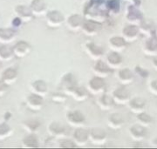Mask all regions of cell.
<instances>
[{"label": "cell", "mask_w": 157, "mask_h": 149, "mask_svg": "<svg viewBox=\"0 0 157 149\" xmlns=\"http://www.w3.org/2000/svg\"><path fill=\"white\" fill-rule=\"evenodd\" d=\"M129 133L135 141H140L146 137L147 128L140 124H135L129 128Z\"/></svg>", "instance_id": "cell-6"}, {"label": "cell", "mask_w": 157, "mask_h": 149, "mask_svg": "<svg viewBox=\"0 0 157 149\" xmlns=\"http://www.w3.org/2000/svg\"><path fill=\"white\" fill-rule=\"evenodd\" d=\"M71 94H73V98L77 100H83L86 98L87 96V92L86 90L83 87H79V86H74L72 90L69 91Z\"/></svg>", "instance_id": "cell-25"}, {"label": "cell", "mask_w": 157, "mask_h": 149, "mask_svg": "<svg viewBox=\"0 0 157 149\" xmlns=\"http://www.w3.org/2000/svg\"><path fill=\"white\" fill-rule=\"evenodd\" d=\"M107 8L109 11H113V13L119 12L120 8H121L120 0H109L107 3Z\"/></svg>", "instance_id": "cell-35"}, {"label": "cell", "mask_w": 157, "mask_h": 149, "mask_svg": "<svg viewBox=\"0 0 157 149\" xmlns=\"http://www.w3.org/2000/svg\"><path fill=\"white\" fill-rule=\"evenodd\" d=\"M48 130L52 137H61L64 134H66V127L59 122L51 123Z\"/></svg>", "instance_id": "cell-18"}, {"label": "cell", "mask_w": 157, "mask_h": 149, "mask_svg": "<svg viewBox=\"0 0 157 149\" xmlns=\"http://www.w3.org/2000/svg\"><path fill=\"white\" fill-rule=\"evenodd\" d=\"M23 144L29 148H36L39 147V140L35 134H29L25 137L23 140Z\"/></svg>", "instance_id": "cell-26"}, {"label": "cell", "mask_w": 157, "mask_h": 149, "mask_svg": "<svg viewBox=\"0 0 157 149\" xmlns=\"http://www.w3.org/2000/svg\"><path fill=\"white\" fill-rule=\"evenodd\" d=\"M128 105L131 112L137 115L141 112H144L146 106V100L140 97H135L133 99H130Z\"/></svg>", "instance_id": "cell-3"}, {"label": "cell", "mask_w": 157, "mask_h": 149, "mask_svg": "<svg viewBox=\"0 0 157 149\" xmlns=\"http://www.w3.org/2000/svg\"><path fill=\"white\" fill-rule=\"evenodd\" d=\"M82 28L85 32L88 34H94L97 33L101 28H102V24L95 20H84V22L82 24Z\"/></svg>", "instance_id": "cell-10"}, {"label": "cell", "mask_w": 157, "mask_h": 149, "mask_svg": "<svg viewBox=\"0 0 157 149\" xmlns=\"http://www.w3.org/2000/svg\"><path fill=\"white\" fill-rule=\"evenodd\" d=\"M140 35V30L137 25L130 24L122 29V37L127 42H135Z\"/></svg>", "instance_id": "cell-2"}, {"label": "cell", "mask_w": 157, "mask_h": 149, "mask_svg": "<svg viewBox=\"0 0 157 149\" xmlns=\"http://www.w3.org/2000/svg\"><path fill=\"white\" fill-rule=\"evenodd\" d=\"M8 87L7 84L4 80H0V93H4Z\"/></svg>", "instance_id": "cell-41"}, {"label": "cell", "mask_w": 157, "mask_h": 149, "mask_svg": "<svg viewBox=\"0 0 157 149\" xmlns=\"http://www.w3.org/2000/svg\"><path fill=\"white\" fill-rule=\"evenodd\" d=\"M27 103L28 105L33 110H39V108L42 107L44 104L43 97L37 94H31L27 98Z\"/></svg>", "instance_id": "cell-15"}, {"label": "cell", "mask_w": 157, "mask_h": 149, "mask_svg": "<svg viewBox=\"0 0 157 149\" xmlns=\"http://www.w3.org/2000/svg\"><path fill=\"white\" fill-rule=\"evenodd\" d=\"M48 25L52 27H58L64 21V16L61 12L58 11H49L46 15Z\"/></svg>", "instance_id": "cell-7"}, {"label": "cell", "mask_w": 157, "mask_h": 149, "mask_svg": "<svg viewBox=\"0 0 157 149\" xmlns=\"http://www.w3.org/2000/svg\"><path fill=\"white\" fill-rule=\"evenodd\" d=\"M16 11L18 14V16L24 17V18H32L33 17V11L31 10V8H29L25 6H18L16 8Z\"/></svg>", "instance_id": "cell-30"}, {"label": "cell", "mask_w": 157, "mask_h": 149, "mask_svg": "<svg viewBox=\"0 0 157 149\" xmlns=\"http://www.w3.org/2000/svg\"><path fill=\"white\" fill-rule=\"evenodd\" d=\"M13 53V49L8 46V45H1L0 46V57L3 59H10L12 57Z\"/></svg>", "instance_id": "cell-33"}, {"label": "cell", "mask_w": 157, "mask_h": 149, "mask_svg": "<svg viewBox=\"0 0 157 149\" xmlns=\"http://www.w3.org/2000/svg\"><path fill=\"white\" fill-rule=\"evenodd\" d=\"M86 48L91 56L93 57H100L104 53V49L100 46L99 44H96L94 43H89L86 44Z\"/></svg>", "instance_id": "cell-27"}, {"label": "cell", "mask_w": 157, "mask_h": 149, "mask_svg": "<svg viewBox=\"0 0 157 149\" xmlns=\"http://www.w3.org/2000/svg\"><path fill=\"white\" fill-rule=\"evenodd\" d=\"M154 34H155V35L157 37V25L155 27V32H154Z\"/></svg>", "instance_id": "cell-46"}, {"label": "cell", "mask_w": 157, "mask_h": 149, "mask_svg": "<svg viewBox=\"0 0 157 149\" xmlns=\"http://www.w3.org/2000/svg\"><path fill=\"white\" fill-rule=\"evenodd\" d=\"M91 1H92V3L94 4V5H101V4L103 3L104 0H91Z\"/></svg>", "instance_id": "cell-44"}, {"label": "cell", "mask_w": 157, "mask_h": 149, "mask_svg": "<svg viewBox=\"0 0 157 149\" xmlns=\"http://www.w3.org/2000/svg\"><path fill=\"white\" fill-rule=\"evenodd\" d=\"M73 139L76 144L84 145L89 139V131L84 128H77L73 132Z\"/></svg>", "instance_id": "cell-12"}, {"label": "cell", "mask_w": 157, "mask_h": 149, "mask_svg": "<svg viewBox=\"0 0 157 149\" xmlns=\"http://www.w3.org/2000/svg\"><path fill=\"white\" fill-rule=\"evenodd\" d=\"M60 148H75L77 147V144L74 141L71 140V139H64L59 141V144Z\"/></svg>", "instance_id": "cell-36"}, {"label": "cell", "mask_w": 157, "mask_h": 149, "mask_svg": "<svg viewBox=\"0 0 157 149\" xmlns=\"http://www.w3.org/2000/svg\"><path fill=\"white\" fill-rule=\"evenodd\" d=\"M138 27L140 30V33H143V34L150 36L152 34H154L155 26L151 19H147L143 17V19L138 25Z\"/></svg>", "instance_id": "cell-14"}, {"label": "cell", "mask_w": 157, "mask_h": 149, "mask_svg": "<svg viewBox=\"0 0 157 149\" xmlns=\"http://www.w3.org/2000/svg\"><path fill=\"white\" fill-rule=\"evenodd\" d=\"M34 94H37L40 96H44L47 94V85L44 80H36L32 85Z\"/></svg>", "instance_id": "cell-21"}, {"label": "cell", "mask_w": 157, "mask_h": 149, "mask_svg": "<svg viewBox=\"0 0 157 149\" xmlns=\"http://www.w3.org/2000/svg\"><path fill=\"white\" fill-rule=\"evenodd\" d=\"M13 25H15V26H17V25H19L20 24H21V18L20 17H16L14 20H13Z\"/></svg>", "instance_id": "cell-43"}, {"label": "cell", "mask_w": 157, "mask_h": 149, "mask_svg": "<svg viewBox=\"0 0 157 149\" xmlns=\"http://www.w3.org/2000/svg\"><path fill=\"white\" fill-rule=\"evenodd\" d=\"M144 52L147 54L155 55L157 52V37L155 34L148 36L144 43Z\"/></svg>", "instance_id": "cell-8"}, {"label": "cell", "mask_w": 157, "mask_h": 149, "mask_svg": "<svg viewBox=\"0 0 157 149\" xmlns=\"http://www.w3.org/2000/svg\"><path fill=\"white\" fill-rule=\"evenodd\" d=\"M153 144H154L155 147H157V137L156 138H155V139L153 140Z\"/></svg>", "instance_id": "cell-45"}, {"label": "cell", "mask_w": 157, "mask_h": 149, "mask_svg": "<svg viewBox=\"0 0 157 149\" xmlns=\"http://www.w3.org/2000/svg\"><path fill=\"white\" fill-rule=\"evenodd\" d=\"M46 8V5L44 0H33L32 2V6H31V10L33 13H41L45 11Z\"/></svg>", "instance_id": "cell-28"}, {"label": "cell", "mask_w": 157, "mask_h": 149, "mask_svg": "<svg viewBox=\"0 0 157 149\" xmlns=\"http://www.w3.org/2000/svg\"><path fill=\"white\" fill-rule=\"evenodd\" d=\"M127 41L124 39L123 37H113L109 39V44L113 47V49L116 51L123 50L127 45Z\"/></svg>", "instance_id": "cell-22"}, {"label": "cell", "mask_w": 157, "mask_h": 149, "mask_svg": "<svg viewBox=\"0 0 157 149\" xmlns=\"http://www.w3.org/2000/svg\"><path fill=\"white\" fill-rule=\"evenodd\" d=\"M25 124V127L30 129L31 131H35L41 125L40 122L37 120H27Z\"/></svg>", "instance_id": "cell-37"}, {"label": "cell", "mask_w": 157, "mask_h": 149, "mask_svg": "<svg viewBox=\"0 0 157 149\" xmlns=\"http://www.w3.org/2000/svg\"><path fill=\"white\" fill-rule=\"evenodd\" d=\"M12 49H13L14 54H16L17 57L23 58L28 55L29 52H31V46L25 41H19L15 44V46Z\"/></svg>", "instance_id": "cell-11"}, {"label": "cell", "mask_w": 157, "mask_h": 149, "mask_svg": "<svg viewBox=\"0 0 157 149\" xmlns=\"http://www.w3.org/2000/svg\"><path fill=\"white\" fill-rule=\"evenodd\" d=\"M113 99L115 105H126L131 99V94L129 91L125 87V86H120L114 90L113 93Z\"/></svg>", "instance_id": "cell-1"}, {"label": "cell", "mask_w": 157, "mask_h": 149, "mask_svg": "<svg viewBox=\"0 0 157 149\" xmlns=\"http://www.w3.org/2000/svg\"><path fill=\"white\" fill-rule=\"evenodd\" d=\"M63 85L66 86V88L67 89L68 91H70L74 86H76V80L72 74H67L63 78Z\"/></svg>", "instance_id": "cell-32"}, {"label": "cell", "mask_w": 157, "mask_h": 149, "mask_svg": "<svg viewBox=\"0 0 157 149\" xmlns=\"http://www.w3.org/2000/svg\"><path fill=\"white\" fill-rule=\"evenodd\" d=\"M15 35V32L11 28H0V38L3 39H11Z\"/></svg>", "instance_id": "cell-34"}, {"label": "cell", "mask_w": 157, "mask_h": 149, "mask_svg": "<svg viewBox=\"0 0 157 149\" xmlns=\"http://www.w3.org/2000/svg\"><path fill=\"white\" fill-rule=\"evenodd\" d=\"M135 72L140 76V78H146L148 77V72L145 70V69H143V68H141L140 66H135Z\"/></svg>", "instance_id": "cell-38"}, {"label": "cell", "mask_w": 157, "mask_h": 149, "mask_svg": "<svg viewBox=\"0 0 157 149\" xmlns=\"http://www.w3.org/2000/svg\"><path fill=\"white\" fill-rule=\"evenodd\" d=\"M148 88L149 92L152 94H154L155 96H157V79H154L149 83L148 85Z\"/></svg>", "instance_id": "cell-39"}, {"label": "cell", "mask_w": 157, "mask_h": 149, "mask_svg": "<svg viewBox=\"0 0 157 149\" xmlns=\"http://www.w3.org/2000/svg\"><path fill=\"white\" fill-rule=\"evenodd\" d=\"M9 132H10V127L6 123L0 124V136H4Z\"/></svg>", "instance_id": "cell-40"}, {"label": "cell", "mask_w": 157, "mask_h": 149, "mask_svg": "<svg viewBox=\"0 0 157 149\" xmlns=\"http://www.w3.org/2000/svg\"><path fill=\"white\" fill-rule=\"evenodd\" d=\"M118 78H119L120 82L123 86H127L134 81L135 76H134L133 72L129 68H123V69H121L118 72Z\"/></svg>", "instance_id": "cell-9"}, {"label": "cell", "mask_w": 157, "mask_h": 149, "mask_svg": "<svg viewBox=\"0 0 157 149\" xmlns=\"http://www.w3.org/2000/svg\"><path fill=\"white\" fill-rule=\"evenodd\" d=\"M84 22L82 17L79 15H73L68 18L67 25L71 29L77 30L78 28L82 27V24Z\"/></svg>", "instance_id": "cell-24"}, {"label": "cell", "mask_w": 157, "mask_h": 149, "mask_svg": "<svg viewBox=\"0 0 157 149\" xmlns=\"http://www.w3.org/2000/svg\"><path fill=\"white\" fill-rule=\"evenodd\" d=\"M67 117L68 121L73 123V124H81L85 120V117L83 113L78 110L68 112Z\"/></svg>", "instance_id": "cell-20"}, {"label": "cell", "mask_w": 157, "mask_h": 149, "mask_svg": "<svg viewBox=\"0 0 157 149\" xmlns=\"http://www.w3.org/2000/svg\"><path fill=\"white\" fill-rule=\"evenodd\" d=\"M88 86H89L91 92L100 93L101 90L105 87V80L103 79V78L100 77V76H94L91 78L89 84H88Z\"/></svg>", "instance_id": "cell-16"}, {"label": "cell", "mask_w": 157, "mask_h": 149, "mask_svg": "<svg viewBox=\"0 0 157 149\" xmlns=\"http://www.w3.org/2000/svg\"><path fill=\"white\" fill-rule=\"evenodd\" d=\"M107 63L108 66H110L111 68H116L121 65L122 63V58L121 56L117 52L113 51L109 52L107 56Z\"/></svg>", "instance_id": "cell-19"}, {"label": "cell", "mask_w": 157, "mask_h": 149, "mask_svg": "<svg viewBox=\"0 0 157 149\" xmlns=\"http://www.w3.org/2000/svg\"><path fill=\"white\" fill-rule=\"evenodd\" d=\"M127 19L131 24L134 25H139L140 22L143 19V15L141 11L138 9V7L135 6H130L128 8V13H127Z\"/></svg>", "instance_id": "cell-5"}, {"label": "cell", "mask_w": 157, "mask_h": 149, "mask_svg": "<svg viewBox=\"0 0 157 149\" xmlns=\"http://www.w3.org/2000/svg\"><path fill=\"white\" fill-rule=\"evenodd\" d=\"M108 126L113 129H120L123 127L125 120L122 114L121 113H112L108 117Z\"/></svg>", "instance_id": "cell-13"}, {"label": "cell", "mask_w": 157, "mask_h": 149, "mask_svg": "<svg viewBox=\"0 0 157 149\" xmlns=\"http://www.w3.org/2000/svg\"><path fill=\"white\" fill-rule=\"evenodd\" d=\"M152 65H153V67H154L155 71L157 72V56H155V57H154V58H153Z\"/></svg>", "instance_id": "cell-42"}, {"label": "cell", "mask_w": 157, "mask_h": 149, "mask_svg": "<svg viewBox=\"0 0 157 149\" xmlns=\"http://www.w3.org/2000/svg\"><path fill=\"white\" fill-rule=\"evenodd\" d=\"M99 103H100V105H101V107L103 110L111 109L113 106L115 105L112 96L106 94H104L101 96V99L99 100Z\"/></svg>", "instance_id": "cell-23"}, {"label": "cell", "mask_w": 157, "mask_h": 149, "mask_svg": "<svg viewBox=\"0 0 157 149\" xmlns=\"http://www.w3.org/2000/svg\"><path fill=\"white\" fill-rule=\"evenodd\" d=\"M94 71L101 75L108 76L113 73V68L108 66L107 63H106L105 61L99 59L96 61L95 65H94Z\"/></svg>", "instance_id": "cell-17"}, {"label": "cell", "mask_w": 157, "mask_h": 149, "mask_svg": "<svg viewBox=\"0 0 157 149\" xmlns=\"http://www.w3.org/2000/svg\"><path fill=\"white\" fill-rule=\"evenodd\" d=\"M3 80L6 83L13 81L17 76V72L13 68H8L5 72H3Z\"/></svg>", "instance_id": "cell-31"}, {"label": "cell", "mask_w": 157, "mask_h": 149, "mask_svg": "<svg viewBox=\"0 0 157 149\" xmlns=\"http://www.w3.org/2000/svg\"><path fill=\"white\" fill-rule=\"evenodd\" d=\"M89 139L94 144L104 143L107 139V132L104 129L100 127L92 128L89 131Z\"/></svg>", "instance_id": "cell-4"}, {"label": "cell", "mask_w": 157, "mask_h": 149, "mask_svg": "<svg viewBox=\"0 0 157 149\" xmlns=\"http://www.w3.org/2000/svg\"><path fill=\"white\" fill-rule=\"evenodd\" d=\"M137 120L139 122V124L145 127H148L153 122L151 116L146 113L145 112H141L137 114Z\"/></svg>", "instance_id": "cell-29"}]
</instances>
